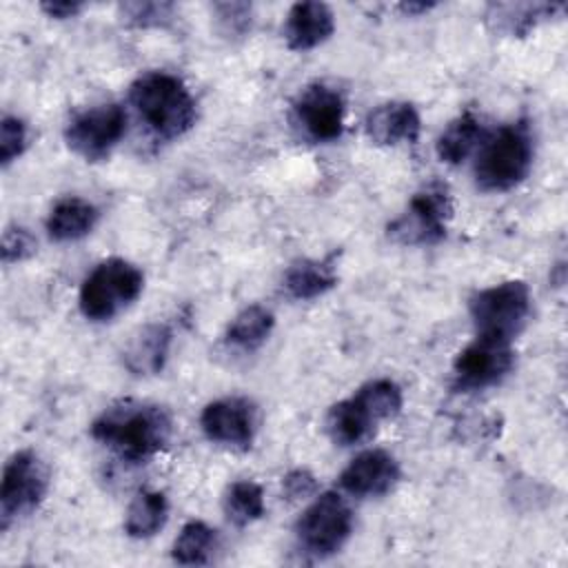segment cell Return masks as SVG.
I'll return each mask as SVG.
<instances>
[{"instance_id":"1f68e13d","label":"cell","mask_w":568,"mask_h":568,"mask_svg":"<svg viewBox=\"0 0 568 568\" xmlns=\"http://www.w3.org/2000/svg\"><path fill=\"white\" fill-rule=\"evenodd\" d=\"M82 2L78 0H47L40 4V9L49 16V18H58V20H64V18H73L82 11Z\"/></svg>"},{"instance_id":"9c48e42d","label":"cell","mask_w":568,"mask_h":568,"mask_svg":"<svg viewBox=\"0 0 568 568\" xmlns=\"http://www.w3.org/2000/svg\"><path fill=\"white\" fill-rule=\"evenodd\" d=\"M126 131V113L120 104H98L78 111L64 129L69 149L87 162L104 160Z\"/></svg>"},{"instance_id":"cb8c5ba5","label":"cell","mask_w":568,"mask_h":568,"mask_svg":"<svg viewBox=\"0 0 568 568\" xmlns=\"http://www.w3.org/2000/svg\"><path fill=\"white\" fill-rule=\"evenodd\" d=\"M224 515L235 526H248L264 515V493L255 481L240 479L224 495Z\"/></svg>"},{"instance_id":"83f0119b","label":"cell","mask_w":568,"mask_h":568,"mask_svg":"<svg viewBox=\"0 0 568 568\" xmlns=\"http://www.w3.org/2000/svg\"><path fill=\"white\" fill-rule=\"evenodd\" d=\"M27 149V126L16 115H4L0 124V162L7 166Z\"/></svg>"},{"instance_id":"603a6c76","label":"cell","mask_w":568,"mask_h":568,"mask_svg":"<svg viewBox=\"0 0 568 568\" xmlns=\"http://www.w3.org/2000/svg\"><path fill=\"white\" fill-rule=\"evenodd\" d=\"M217 548V535L204 521H189L182 526L180 535L173 541V559L182 566L206 564Z\"/></svg>"},{"instance_id":"5b68a950","label":"cell","mask_w":568,"mask_h":568,"mask_svg":"<svg viewBox=\"0 0 568 568\" xmlns=\"http://www.w3.org/2000/svg\"><path fill=\"white\" fill-rule=\"evenodd\" d=\"M468 311L477 335L513 342L530 315V288L521 280L499 282L477 291L468 302Z\"/></svg>"},{"instance_id":"f546056e","label":"cell","mask_w":568,"mask_h":568,"mask_svg":"<svg viewBox=\"0 0 568 568\" xmlns=\"http://www.w3.org/2000/svg\"><path fill=\"white\" fill-rule=\"evenodd\" d=\"M224 33L242 36L251 22V4L246 2H220L213 7Z\"/></svg>"},{"instance_id":"ac0fdd59","label":"cell","mask_w":568,"mask_h":568,"mask_svg":"<svg viewBox=\"0 0 568 568\" xmlns=\"http://www.w3.org/2000/svg\"><path fill=\"white\" fill-rule=\"evenodd\" d=\"M377 419L353 395L333 404L326 413V433L337 446H355L373 435Z\"/></svg>"},{"instance_id":"30bf717a","label":"cell","mask_w":568,"mask_h":568,"mask_svg":"<svg viewBox=\"0 0 568 568\" xmlns=\"http://www.w3.org/2000/svg\"><path fill=\"white\" fill-rule=\"evenodd\" d=\"M513 342L477 335L459 351L453 364V386L462 393L484 390L499 384L515 366Z\"/></svg>"},{"instance_id":"5bb4252c","label":"cell","mask_w":568,"mask_h":568,"mask_svg":"<svg viewBox=\"0 0 568 568\" xmlns=\"http://www.w3.org/2000/svg\"><path fill=\"white\" fill-rule=\"evenodd\" d=\"M335 31V16L328 4L304 0L295 2L284 20V40L293 51H308L326 42Z\"/></svg>"},{"instance_id":"8992f818","label":"cell","mask_w":568,"mask_h":568,"mask_svg":"<svg viewBox=\"0 0 568 568\" xmlns=\"http://www.w3.org/2000/svg\"><path fill=\"white\" fill-rule=\"evenodd\" d=\"M453 217V197L446 184L433 180L424 184L408 202V209L388 224V235L408 246H430L446 237V224Z\"/></svg>"},{"instance_id":"ffe728a7","label":"cell","mask_w":568,"mask_h":568,"mask_svg":"<svg viewBox=\"0 0 568 568\" xmlns=\"http://www.w3.org/2000/svg\"><path fill=\"white\" fill-rule=\"evenodd\" d=\"M486 131L481 120L473 111H464L455 120L446 124V129L439 133L435 142V151L442 162L446 164H459L464 162L481 142L486 140Z\"/></svg>"},{"instance_id":"8fae6325","label":"cell","mask_w":568,"mask_h":568,"mask_svg":"<svg viewBox=\"0 0 568 568\" xmlns=\"http://www.w3.org/2000/svg\"><path fill=\"white\" fill-rule=\"evenodd\" d=\"M344 113L346 104L342 93L326 82L304 87L291 104L293 124L313 142L337 140L344 131Z\"/></svg>"},{"instance_id":"f1b7e54d","label":"cell","mask_w":568,"mask_h":568,"mask_svg":"<svg viewBox=\"0 0 568 568\" xmlns=\"http://www.w3.org/2000/svg\"><path fill=\"white\" fill-rule=\"evenodd\" d=\"M36 253L33 235L22 226H7L2 233V262L13 264Z\"/></svg>"},{"instance_id":"4316f807","label":"cell","mask_w":568,"mask_h":568,"mask_svg":"<svg viewBox=\"0 0 568 568\" xmlns=\"http://www.w3.org/2000/svg\"><path fill=\"white\" fill-rule=\"evenodd\" d=\"M171 2H124L120 4V16L135 27H160L173 18Z\"/></svg>"},{"instance_id":"d6986e66","label":"cell","mask_w":568,"mask_h":568,"mask_svg":"<svg viewBox=\"0 0 568 568\" xmlns=\"http://www.w3.org/2000/svg\"><path fill=\"white\" fill-rule=\"evenodd\" d=\"M293 300H315L337 284V268L333 257L300 260L291 264L282 280Z\"/></svg>"},{"instance_id":"ba28073f","label":"cell","mask_w":568,"mask_h":568,"mask_svg":"<svg viewBox=\"0 0 568 568\" xmlns=\"http://www.w3.org/2000/svg\"><path fill=\"white\" fill-rule=\"evenodd\" d=\"M49 490V468L33 450L16 453L2 470L0 486V526L2 530L33 513Z\"/></svg>"},{"instance_id":"4fadbf2b","label":"cell","mask_w":568,"mask_h":568,"mask_svg":"<svg viewBox=\"0 0 568 568\" xmlns=\"http://www.w3.org/2000/svg\"><path fill=\"white\" fill-rule=\"evenodd\" d=\"M399 481V464L386 450L373 448L359 453L342 470L339 484L355 497H379L395 488Z\"/></svg>"},{"instance_id":"d4e9b609","label":"cell","mask_w":568,"mask_h":568,"mask_svg":"<svg viewBox=\"0 0 568 568\" xmlns=\"http://www.w3.org/2000/svg\"><path fill=\"white\" fill-rule=\"evenodd\" d=\"M355 397L366 406V410L377 419H393L399 415L404 397H402V388L388 379V377H379V379H371L364 386L357 388Z\"/></svg>"},{"instance_id":"277c9868","label":"cell","mask_w":568,"mask_h":568,"mask_svg":"<svg viewBox=\"0 0 568 568\" xmlns=\"http://www.w3.org/2000/svg\"><path fill=\"white\" fill-rule=\"evenodd\" d=\"M144 275L135 264L122 257H109L84 277L78 304L87 320L109 322L140 297Z\"/></svg>"},{"instance_id":"d6a6232c","label":"cell","mask_w":568,"mask_h":568,"mask_svg":"<svg viewBox=\"0 0 568 568\" xmlns=\"http://www.w3.org/2000/svg\"><path fill=\"white\" fill-rule=\"evenodd\" d=\"M435 2H417V0H408V2H402L399 4V11L402 13H408V16H419V13H426L428 9H433Z\"/></svg>"},{"instance_id":"484cf974","label":"cell","mask_w":568,"mask_h":568,"mask_svg":"<svg viewBox=\"0 0 568 568\" xmlns=\"http://www.w3.org/2000/svg\"><path fill=\"white\" fill-rule=\"evenodd\" d=\"M495 22L506 27L508 33H526L539 18H550L555 11H561L564 4H497Z\"/></svg>"},{"instance_id":"52a82bcc","label":"cell","mask_w":568,"mask_h":568,"mask_svg":"<svg viewBox=\"0 0 568 568\" xmlns=\"http://www.w3.org/2000/svg\"><path fill=\"white\" fill-rule=\"evenodd\" d=\"M353 530V510L339 493L326 490L317 495L295 524L300 548L313 557L337 552Z\"/></svg>"},{"instance_id":"7402d4cb","label":"cell","mask_w":568,"mask_h":568,"mask_svg":"<svg viewBox=\"0 0 568 568\" xmlns=\"http://www.w3.org/2000/svg\"><path fill=\"white\" fill-rule=\"evenodd\" d=\"M273 326H275L273 313L262 304H251L233 317L224 337H226V344L235 348L253 351L266 342Z\"/></svg>"},{"instance_id":"e0dca14e","label":"cell","mask_w":568,"mask_h":568,"mask_svg":"<svg viewBox=\"0 0 568 568\" xmlns=\"http://www.w3.org/2000/svg\"><path fill=\"white\" fill-rule=\"evenodd\" d=\"M171 346V328L166 324H146L124 348V366L133 375L160 373Z\"/></svg>"},{"instance_id":"3957f363","label":"cell","mask_w":568,"mask_h":568,"mask_svg":"<svg viewBox=\"0 0 568 568\" xmlns=\"http://www.w3.org/2000/svg\"><path fill=\"white\" fill-rule=\"evenodd\" d=\"M535 158V140L530 124L517 120L504 124L479 146L475 162V182L481 191H510L526 180Z\"/></svg>"},{"instance_id":"4dcf8cb0","label":"cell","mask_w":568,"mask_h":568,"mask_svg":"<svg viewBox=\"0 0 568 568\" xmlns=\"http://www.w3.org/2000/svg\"><path fill=\"white\" fill-rule=\"evenodd\" d=\"M315 488H317V481H315L313 473L306 470V468H295V470H291V473L282 479V490H284V495H286L291 501L304 499V497L313 495Z\"/></svg>"},{"instance_id":"7a4b0ae2","label":"cell","mask_w":568,"mask_h":568,"mask_svg":"<svg viewBox=\"0 0 568 568\" xmlns=\"http://www.w3.org/2000/svg\"><path fill=\"white\" fill-rule=\"evenodd\" d=\"M129 100L146 129L160 140H175L195 122V100L186 84L173 73H142L133 80Z\"/></svg>"},{"instance_id":"6da1fadb","label":"cell","mask_w":568,"mask_h":568,"mask_svg":"<svg viewBox=\"0 0 568 568\" xmlns=\"http://www.w3.org/2000/svg\"><path fill=\"white\" fill-rule=\"evenodd\" d=\"M171 435V413L151 402H118L91 424V437L129 464H144L155 457L166 448Z\"/></svg>"},{"instance_id":"44dd1931","label":"cell","mask_w":568,"mask_h":568,"mask_svg":"<svg viewBox=\"0 0 568 568\" xmlns=\"http://www.w3.org/2000/svg\"><path fill=\"white\" fill-rule=\"evenodd\" d=\"M169 501L160 490H142L133 497L124 515V530L133 539H149L166 524Z\"/></svg>"},{"instance_id":"9a60e30c","label":"cell","mask_w":568,"mask_h":568,"mask_svg":"<svg viewBox=\"0 0 568 568\" xmlns=\"http://www.w3.org/2000/svg\"><path fill=\"white\" fill-rule=\"evenodd\" d=\"M422 120L410 102H384L368 111L364 131L371 142L393 146L402 142H415L419 138Z\"/></svg>"},{"instance_id":"2e32d148","label":"cell","mask_w":568,"mask_h":568,"mask_svg":"<svg viewBox=\"0 0 568 568\" xmlns=\"http://www.w3.org/2000/svg\"><path fill=\"white\" fill-rule=\"evenodd\" d=\"M100 211L95 204L82 197H62L53 204L47 217V233L55 242H73L93 231Z\"/></svg>"},{"instance_id":"7c38bea8","label":"cell","mask_w":568,"mask_h":568,"mask_svg":"<svg viewBox=\"0 0 568 568\" xmlns=\"http://www.w3.org/2000/svg\"><path fill=\"white\" fill-rule=\"evenodd\" d=\"M200 426L215 444L248 448L257 430V408L246 397H222L204 406Z\"/></svg>"}]
</instances>
